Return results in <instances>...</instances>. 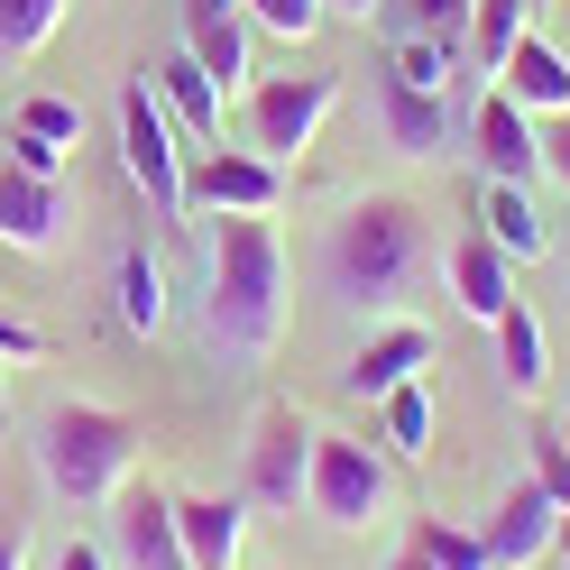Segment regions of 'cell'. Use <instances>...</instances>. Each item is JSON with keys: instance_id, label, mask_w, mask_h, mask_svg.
Instances as JSON below:
<instances>
[{"instance_id": "obj_1", "label": "cell", "mask_w": 570, "mask_h": 570, "mask_svg": "<svg viewBox=\"0 0 570 570\" xmlns=\"http://www.w3.org/2000/svg\"><path fill=\"white\" fill-rule=\"evenodd\" d=\"M313 276L341 313H368V323H396L414 304V285L433 276V212L405 194H360L323 222L313 248Z\"/></svg>"}, {"instance_id": "obj_2", "label": "cell", "mask_w": 570, "mask_h": 570, "mask_svg": "<svg viewBox=\"0 0 570 570\" xmlns=\"http://www.w3.org/2000/svg\"><path fill=\"white\" fill-rule=\"evenodd\" d=\"M203 323L230 360H276L285 341V239L267 212L203 222Z\"/></svg>"}, {"instance_id": "obj_3", "label": "cell", "mask_w": 570, "mask_h": 570, "mask_svg": "<svg viewBox=\"0 0 570 570\" xmlns=\"http://www.w3.org/2000/svg\"><path fill=\"white\" fill-rule=\"evenodd\" d=\"M138 442L148 423L129 405H92V396H56L38 423H28V451H38V479L65 507H111L120 479H138Z\"/></svg>"}, {"instance_id": "obj_4", "label": "cell", "mask_w": 570, "mask_h": 570, "mask_svg": "<svg viewBox=\"0 0 570 570\" xmlns=\"http://www.w3.org/2000/svg\"><path fill=\"white\" fill-rule=\"evenodd\" d=\"M175 138H185V129L166 120L157 83L129 75V83H120V166H129L138 203H148L157 222H185V148H175Z\"/></svg>"}, {"instance_id": "obj_5", "label": "cell", "mask_w": 570, "mask_h": 570, "mask_svg": "<svg viewBox=\"0 0 570 570\" xmlns=\"http://www.w3.org/2000/svg\"><path fill=\"white\" fill-rule=\"evenodd\" d=\"M332 111H341V75H258L239 92V129H248V148H258L267 166L304 157Z\"/></svg>"}, {"instance_id": "obj_6", "label": "cell", "mask_w": 570, "mask_h": 570, "mask_svg": "<svg viewBox=\"0 0 570 570\" xmlns=\"http://www.w3.org/2000/svg\"><path fill=\"white\" fill-rule=\"evenodd\" d=\"M304 507L360 533V524H386V507H396V479H386V460L360 442V433H313V470H304Z\"/></svg>"}, {"instance_id": "obj_7", "label": "cell", "mask_w": 570, "mask_h": 570, "mask_svg": "<svg viewBox=\"0 0 570 570\" xmlns=\"http://www.w3.org/2000/svg\"><path fill=\"white\" fill-rule=\"evenodd\" d=\"M101 515H111V561L120 570H194L185 561V524H175V488L120 479V497Z\"/></svg>"}, {"instance_id": "obj_8", "label": "cell", "mask_w": 570, "mask_h": 570, "mask_svg": "<svg viewBox=\"0 0 570 570\" xmlns=\"http://www.w3.org/2000/svg\"><path fill=\"white\" fill-rule=\"evenodd\" d=\"M304 470H313V423L285 396H267L248 414V497L258 507H304Z\"/></svg>"}, {"instance_id": "obj_9", "label": "cell", "mask_w": 570, "mask_h": 570, "mask_svg": "<svg viewBox=\"0 0 570 570\" xmlns=\"http://www.w3.org/2000/svg\"><path fill=\"white\" fill-rule=\"evenodd\" d=\"M285 203V166H267L258 148H203L185 157V212H276Z\"/></svg>"}, {"instance_id": "obj_10", "label": "cell", "mask_w": 570, "mask_h": 570, "mask_svg": "<svg viewBox=\"0 0 570 570\" xmlns=\"http://www.w3.org/2000/svg\"><path fill=\"white\" fill-rule=\"evenodd\" d=\"M185 10V56L212 75V92H248L258 75H248V19H239V0H175Z\"/></svg>"}, {"instance_id": "obj_11", "label": "cell", "mask_w": 570, "mask_h": 570, "mask_svg": "<svg viewBox=\"0 0 570 570\" xmlns=\"http://www.w3.org/2000/svg\"><path fill=\"white\" fill-rule=\"evenodd\" d=\"M552 524H561V507L533 479H515L507 497L488 507V524H479V543H488V570H533L552 552Z\"/></svg>"}, {"instance_id": "obj_12", "label": "cell", "mask_w": 570, "mask_h": 570, "mask_svg": "<svg viewBox=\"0 0 570 570\" xmlns=\"http://www.w3.org/2000/svg\"><path fill=\"white\" fill-rule=\"evenodd\" d=\"M470 148H479V175H497V185H533V175H543L533 111H515L507 92H488L479 111H470Z\"/></svg>"}, {"instance_id": "obj_13", "label": "cell", "mask_w": 570, "mask_h": 570, "mask_svg": "<svg viewBox=\"0 0 570 570\" xmlns=\"http://www.w3.org/2000/svg\"><path fill=\"white\" fill-rule=\"evenodd\" d=\"M423 360H433V332L414 323V313H396V323H377L360 350H350V368H341V386L350 396H386V386H405Z\"/></svg>"}, {"instance_id": "obj_14", "label": "cell", "mask_w": 570, "mask_h": 570, "mask_svg": "<svg viewBox=\"0 0 570 570\" xmlns=\"http://www.w3.org/2000/svg\"><path fill=\"white\" fill-rule=\"evenodd\" d=\"M56 239H65V185L0 166V248H28V258H47Z\"/></svg>"}, {"instance_id": "obj_15", "label": "cell", "mask_w": 570, "mask_h": 570, "mask_svg": "<svg viewBox=\"0 0 570 570\" xmlns=\"http://www.w3.org/2000/svg\"><path fill=\"white\" fill-rule=\"evenodd\" d=\"M368 92H377V129H386V148H396V157H442L451 148V101L442 92H414L396 75H377Z\"/></svg>"}, {"instance_id": "obj_16", "label": "cell", "mask_w": 570, "mask_h": 570, "mask_svg": "<svg viewBox=\"0 0 570 570\" xmlns=\"http://www.w3.org/2000/svg\"><path fill=\"white\" fill-rule=\"evenodd\" d=\"M497 92L515 101V111H533V120H552V111H570V56L552 47V38H524L507 47V65H497Z\"/></svg>"}, {"instance_id": "obj_17", "label": "cell", "mask_w": 570, "mask_h": 570, "mask_svg": "<svg viewBox=\"0 0 570 570\" xmlns=\"http://www.w3.org/2000/svg\"><path fill=\"white\" fill-rule=\"evenodd\" d=\"M442 276H451V304H460V313H479V323H497V313L515 304V258H507L497 239H451Z\"/></svg>"}, {"instance_id": "obj_18", "label": "cell", "mask_w": 570, "mask_h": 570, "mask_svg": "<svg viewBox=\"0 0 570 570\" xmlns=\"http://www.w3.org/2000/svg\"><path fill=\"white\" fill-rule=\"evenodd\" d=\"M175 524H185V561L194 570H239V552H248L239 497H175Z\"/></svg>"}, {"instance_id": "obj_19", "label": "cell", "mask_w": 570, "mask_h": 570, "mask_svg": "<svg viewBox=\"0 0 570 570\" xmlns=\"http://www.w3.org/2000/svg\"><path fill=\"white\" fill-rule=\"evenodd\" d=\"M479 239H497L507 258L524 267V258H552V230H543V212H533V194L524 185H479Z\"/></svg>"}, {"instance_id": "obj_20", "label": "cell", "mask_w": 570, "mask_h": 570, "mask_svg": "<svg viewBox=\"0 0 570 570\" xmlns=\"http://www.w3.org/2000/svg\"><path fill=\"white\" fill-rule=\"evenodd\" d=\"M148 83H157V101H166V120L185 129V138H203V148H212V138H222V92H212V75H203L194 56H175V65H157Z\"/></svg>"}, {"instance_id": "obj_21", "label": "cell", "mask_w": 570, "mask_h": 570, "mask_svg": "<svg viewBox=\"0 0 570 570\" xmlns=\"http://www.w3.org/2000/svg\"><path fill=\"white\" fill-rule=\"evenodd\" d=\"M488 332H497V368H507V386H515V396H543V377H552V341H543V323H533L524 304H507Z\"/></svg>"}, {"instance_id": "obj_22", "label": "cell", "mask_w": 570, "mask_h": 570, "mask_svg": "<svg viewBox=\"0 0 570 570\" xmlns=\"http://www.w3.org/2000/svg\"><path fill=\"white\" fill-rule=\"evenodd\" d=\"M460 65H470V56H460L451 38H386V65H377V75H396V83H414V92H460Z\"/></svg>"}, {"instance_id": "obj_23", "label": "cell", "mask_w": 570, "mask_h": 570, "mask_svg": "<svg viewBox=\"0 0 570 570\" xmlns=\"http://www.w3.org/2000/svg\"><path fill=\"white\" fill-rule=\"evenodd\" d=\"M524 10H533V0H470V28H460V56H470L479 75H497V65H507V47L524 38Z\"/></svg>"}, {"instance_id": "obj_24", "label": "cell", "mask_w": 570, "mask_h": 570, "mask_svg": "<svg viewBox=\"0 0 570 570\" xmlns=\"http://www.w3.org/2000/svg\"><path fill=\"white\" fill-rule=\"evenodd\" d=\"M120 323L138 332V341H148V332H166V267L148 258V248H120Z\"/></svg>"}, {"instance_id": "obj_25", "label": "cell", "mask_w": 570, "mask_h": 570, "mask_svg": "<svg viewBox=\"0 0 570 570\" xmlns=\"http://www.w3.org/2000/svg\"><path fill=\"white\" fill-rule=\"evenodd\" d=\"M386 442H396L405 460H423V451H433V386H423V377H405V386H386Z\"/></svg>"}, {"instance_id": "obj_26", "label": "cell", "mask_w": 570, "mask_h": 570, "mask_svg": "<svg viewBox=\"0 0 570 570\" xmlns=\"http://www.w3.org/2000/svg\"><path fill=\"white\" fill-rule=\"evenodd\" d=\"M377 19H386V38H451L460 47L470 0H377Z\"/></svg>"}, {"instance_id": "obj_27", "label": "cell", "mask_w": 570, "mask_h": 570, "mask_svg": "<svg viewBox=\"0 0 570 570\" xmlns=\"http://www.w3.org/2000/svg\"><path fill=\"white\" fill-rule=\"evenodd\" d=\"M405 543L433 561V570H488V543H479V533H460V524H442V515H414Z\"/></svg>"}, {"instance_id": "obj_28", "label": "cell", "mask_w": 570, "mask_h": 570, "mask_svg": "<svg viewBox=\"0 0 570 570\" xmlns=\"http://www.w3.org/2000/svg\"><path fill=\"white\" fill-rule=\"evenodd\" d=\"M65 28V0H0V56H38Z\"/></svg>"}, {"instance_id": "obj_29", "label": "cell", "mask_w": 570, "mask_h": 570, "mask_svg": "<svg viewBox=\"0 0 570 570\" xmlns=\"http://www.w3.org/2000/svg\"><path fill=\"white\" fill-rule=\"evenodd\" d=\"M239 19L267 28V38H285V47H304L313 28H323V0H239Z\"/></svg>"}, {"instance_id": "obj_30", "label": "cell", "mask_w": 570, "mask_h": 570, "mask_svg": "<svg viewBox=\"0 0 570 570\" xmlns=\"http://www.w3.org/2000/svg\"><path fill=\"white\" fill-rule=\"evenodd\" d=\"M19 129H38V138H56V148H75V138H83V101L28 92V101H19Z\"/></svg>"}, {"instance_id": "obj_31", "label": "cell", "mask_w": 570, "mask_h": 570, "mask_svg": "<svg viewBox=\"0 0 570 570\" xmlns=\"http://www.w3.org/2000/svg\"><path fill=\"white\" fill-rule=\"evenodd\" d=\"M0 166H19V175H47V185H65V148H56V138H38V129H10V138H0Z\"/></svg>"}, {"instance_id": "obj_32", "label": "cell", "mask_w": 570, "mask_h": 570, "mask_svg": "<svg viewBox=\"0 0 570 570\" xmlns=\"http://www.w3.org/2000/svg\"><path fill=\"white\" fill-rule=\"evenodd\" d=\"M533 488H543L552 507H570V442L552 433V423H543V433H533Z\"/></svg>"}, {"instance_id": "obj_33", "label": "cell", "mask_w": 570, "mask_h": 570, "mask_svg": "<svg viewBox=\"0 0 570 570\" xmlns=\"http://www.w3.org/2000/svg\"><path fill=\"white\" fill-rule=\"evenodd\" d=\"M533 148H543V175L570 194V111H552V120H533Z\"/></svg>"}, {"instance_id": "obj_34", "label": "cell", "mask_w": 570, "mask_h": 570, "mask_svg": "<svg viewBox=\"0 0 570 570\" xmlns=\"http://www.w3.org/2000/svg\"><path fill=\"white\" fill-rule=\"evenodd\" d=\"M47 570H111V552H101V543H56Z\"/></svg>"}, {"instance_id": "obj_35", "label": "cell", "mask_w": 570, "mask_h": 570, "mask_svg": "<svg viewBox=\"0 0 570 570\" xmlns=\"http://www.w3.org/2000/svg\"><path fill=\"white\" fill-rule=\"evenodd\" d=\"M38 350H47V341L28 332V323H0V360H38Z\"/></svg>"}, {"instance_id": "obj_36", "label": "cell", "mask_w": 570, "mask_h": 570, "mask_svg": "<svg viewBox=\"0 0 570 570\" xmlns=\"http://www.w3.org/2000/svg\"><path fill=\"white\" fill-rule=\"evenodd\" d=\"M0 570H28V533H19L10 515H0Z\"/></svg>"}, {"instance_id": "obj_37", "label": "cell", "mask_w": 570, "mask_h": 570, "mask_svg": "<svg viewBox=\"0 0 570 570\" xmlns=\"http://www.w3.org/2000/svg\"><path fill=\"white\" fill-rule=\"evenodd\" d=\"M332 10H341V19H377V0H323V19H332Z\"/></svg>"}, {"instance_id": "obj_38", "label": "cell", "mask_w": 570, "mask_h": 570, "mask_svg": "<svg viewBox=\"0 0 570 570\" xmlns=\"http://www.w3.org/2000/svg\"><path fill=\"white\" fill-rule=\"evenodd\" d=\"M552 552H561V561H570V507H561V524H552Z\"/></svg>"}, {"instance_id": "obj_39", "label": "cell", "mask_w": 570, "mask_h": 570, "mask_svg": "<svg viewBox=\"0 0 570 570\" xmlns=\"http://www.w3.org/2000/svg\"><path fill=\"white\" fill-rule=\"evenodd\" d=\"M386 570H433V561H423V552H414V543H405V552H396V561H386Z\"/></svg>"}, {"instance_id": "obj_40", "label": "cell", "mask_w": 570, "mask_h": 570, "mask_svg": "<svg viewBox=\"0 0 570 570\" xmlns=\"http://www.w3.org/2000/svg\"><path fill=\"white\" fill-rule=\"evenodd\" d=\"M552 433H561V442H570V414H561V423H552Z\"/></svg>"}, {"instance_id": "obj_41", "label": "cell", "mask_w": 570, "mask_h": 570, "mask_svg": "<svg viewBox=\"0 0 570 570\" xmlns=\"http://www.w3.org/2000/svg\"><path fill=\"white\" fill-rule=\"evenodd\" d=\"M561 267H570V239H561Z\"/></svg>"}, {"instance_id": "obj_42", "label": "cell", "mask_w": 570, "mask_h": 570, "mask_svg": "<svg viewBox=\"0 0 570 570\" xmlns=\"http://www.w3.org/2000/svg\"><path fill=\"white\" fill-rule=\"evenodd\" d=\"M533 10H552V0H533Z\"/></svg>"}]
</instances>
